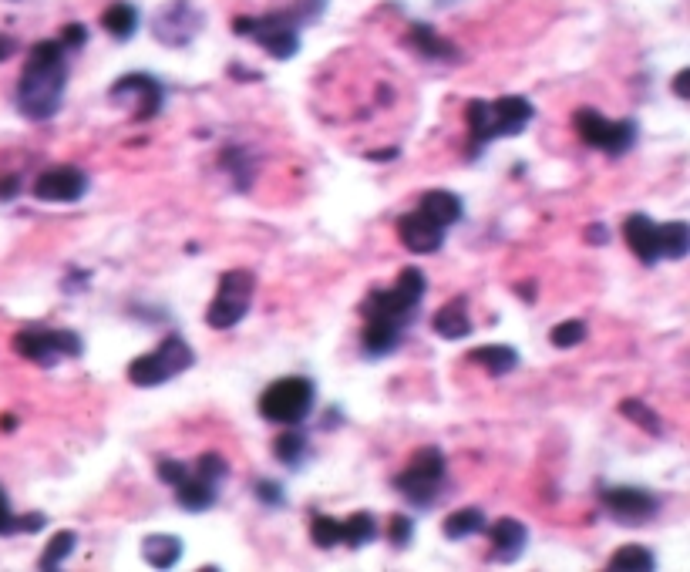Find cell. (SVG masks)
I'll use <instances>...</instances> for the list:
<instances>
[{"instance_id":"obj_29","label":"cell","mask_w":690,"mask_h":572,"mask_svg":"<svg viewBox=\"0 0 690 572\" xmlns=\"http://www.w3.org/2000/svg\"><path fill=\"white\" fill-rule=\"evenodd\" d=\"M75 549H78V532H71V529L54 532V535H51V542H48V546H44V552H41L38 569H44V572L61 569L64 562L71 559V552H75Z\"/></svg>"},{"instance_id":"obj_6","label":"cell","mask_w":690,"mask_h":572,"mask_svg":"<svg viewBox=\"0 0 690 572\" xmlns=\"http://www.w3.org/2000/svg\"><path fill=\"white\" fill-rule=\"evenodd\" d=\"M314 404H317V384L310 381V377H303V374L280 377V381H273L260 394L263 421L283 424V428L307 421L310 414H314Z\"/></svg>"},{"instance_id":"obj_37","label":"cell","mask_w":690,"mask_h":572,"mask_svg":"<svg viewBox=\"0 0 690 572\" xmlns=\"http://www.w3.org/2000/svg\"><path fill=\"white\" fill-rule=\"evenodd\" d=\"M388 539H391L394 549H408L411 546V539H414V519H411V515H391Z\"/></svg>"},{"instance_id":"obj_35","label":"cell","mask_w":690,"mask_h":572,"mask_svg":"<svg viewBox=\"0 0 690 572\" xmlns=\"http://www.w3.org/2000/svg\"><path fill=\"white\" fill-rule=\"evenodd\" d=\"M253 495L256 502H263L266 509H287V488L280 482H273V478H260V482H253Z\"/></svg>"},{"instance_id":"obj_43","label":"cell","mask_w":690,"mask_h":572,"mask_svg":"<svg viewBox=\"0 0 690 572\" xmlns=\"http://www.w3.org/2000/svg\"><path fill=\"white\" fill-rule=\"evenodd\" d=\"M17 196H21V179H17V175H4V179H0V199L11 202Z\"/></svg>"},{"instance_id":"obj_31","label":"cell","mask_w":690,"mask_h":572,"mask_svg":"<svg viewBox=\"0 0 690 572\" xmlns=\"http://www.w3.org/2000/svg\"><path fill=\"white\" fill-rule=\"evenodd\" d=\"M620 414H623V418H630L633 424H637V428H643L653 438H664L667 435V428H664V421H660V414L650 411L647 404L637 401V398L620 401Z\"/></svg>"},{"instance_id":"obj_45","label":"cell","mask_w":690,"mask_h":572,"mask_svg":"<svg viewBox=\"0 0 690 572\" xmlns=\"http://www.w3.org/2000/svg\"><path fill=\"white\" fill-rule=\"evenodd\" d=\"M687 81H690V71L684 68V71H680V75L674 78V95H677L680 101H687Z\"/></svg>"},{"instance_id":"obj_40","label":"cell","mask_w":690,"mask_h":572,"mask_svg":"<svg viewBox=\"0 0 690 572\" xmlns=\"http://www.w3.org/2000/svg\"><path fill=\"white\" fill-rule=\"evenodd\" d=\"M17 532V515L11 509V498H7L4 485H0V535H14Z\"/></svg>"},{"instance_id":"obj_22","label":"cell","mask_w":690,"mask_h":572,"mask_svg":"<svg viewBox=\"0 0 690 572\" xmlns=\"http://www.w3.org/2000/svg\"><path fill=\"white\" fill-rule=\"evenodd\" d=\"M138 24H142V14H138V7L128 4V0H115V4H108L105 14H101V27H105L108 38L118 44L132 41L138 34Z\"/></svg>"},{"instance_id":"obj_23","label":"cell","mask_w":690,"mask_h":572,"mask_svg":"<svg viewBox=\"0 0 690 572\" xmlns=\"http://www.w3.org/2000/svg\"><path fill=\"white\" fill-rule=\"evenodd\" d=\"M182 552H186V546H182L179 535L155 532V535H145V539H142V559L149 562L152 569H172V566H179Z\"/></svg>"},{"instance_id":"obj_7","label":"cell","mask_w":690,"mask_h":572,"mask_svg":"<svg viewBox=\"0 0 690 572\" xmlns=\"http://www.w3.org/2000/svg\"><path fill=\"white\" fill-rule=\"evenodd\" d=\"M192 364H196V350L189 347V340L182 334H169L155 350L128 364V381L135 387H162L172 377L186 374Z\"/></svg>"},{"instance_id":"obj_32","label":"cell","mask_w":690,"mask_h":572,"mask_svg":"<svg viewBox=\"0 0 690 572\" xmlns=\"http://www.w3.org/2000/svg\"><path fill=\"white\" fill-rule=\"evenodd\" d=\"M310 539H314L317 549H337L344 542V522L334 519V515L317 512L310 519Z\"/></svg>"},{"instance_id":"obj_19","label":"cell","mask_w":690,"mask_h":572,"mask_svg":"<svg viewBox=\"0 0 690 572\" xmlns=\"http://www.w3.org/2000/svg\"><path fill=\"white\" fill-rule=\"evenodd\" d=\"M408 44L421 54V58H428V61H438V64H458V61H462V54H458L455 44L441 38V34L431 24H411Z\"/></svg>"},{"instance_id":"obj_13","label":"cell","mask_w":690,"mask_h":572,"mask_svg":"<svg viewBox=\"0 0 690 572\" xmlns=\"http://www.w3.org/2000/svg\"><path fill=\"white\" fill-rule=\"evenodd\" d=\"M115 101H135V112L132 118L135 122H152L155 115L162 112L165 105V85L155 75H149V71H132V75H122L112 85V91H108Z\"/></svg>"},{"instance_id":"obj_8","label":"cell","mask_w":690,"mask_h":572,"mask_svg":"<svg viewBox=\"0 0 690 572\" xmlns=\"http://www.w3.org/2000/svg\"><path fill=\"white\" fill-rule=\"evenodd\" d=\"M256 297V276L250 270H226L219 276L216 297L206 310V324L213 330H233L243 324Z\"/></svg>"},{"instance_id":"obj_20","label":"cell","mask_w":690,"mask_h":572,"mask_svg":"<svg viewBox=\"0 0 690 572\" xmlns=\"http://www.w3.org/2000/svg\"><path fill=\"white\" fill-rule=\"evenodd\" d=\"M176 502H179V509H186V512H192V515L209 512V509H213V505L219 502V485L209 482V478L196 475V472H189V475L176 485Z\"/></svg>"},{"instance_id":"obj_38","label":"cell","mask_w":690,"mask_h":572,"mask_svg":"<svg viewBox=\"0 0 690 572\" xmlns=\"http://www.w3.org/2000/svg\"><path fill=\"white\" fill-rule=\"evenodd\" d=\"M186 475H189V465H186V461H176V458H159V478H162L165 485L176 488Z\"/></svg>"},{"instance_id":"obj_4","label":"cell","mask_w":690,"mask_h":572,"mask_svg":"<svg viewBox=\"0 0 690 572\" xmlns=\"http://www.w3.org/2000/svg\"><path fill=\"white\" fill-rule=\"evenodd\" d=\"M536 118L529 98L522 95H505L499 101H468L465 108V122H468V159H482L485 149L495 138H515L529 128V122Z\"/></svg>"},{"instance_id":"obj_3","label":"cell","mask_w":690,"mask_h":572,"mask_svg":"<svg viewBox=\"0 0 690 572\" xmlns=\"http://www.w3.org/2000/svg\"><path fill=\"white\" fill-rule=\"evenodd\" d=\"M327 11V0H297L290 11H273L266 17H236L233 31L253 38L273 61H290L300 51V27L317 24Z\"/></svg>"},{"instance_id":"obj_47","label":"cell","mask_w":690,"mask_h":572,"mask_svg":"<svg viewBox=\"0 0 690 572\" xmlns=\"http://www.w3.org/2000/svg\"><path fill=\"white\" fill-rule=\"evenodd\" d=\"M340 421H344V418H340ZM340 421H337V408H330V411H327V418H324V424H320V428H327V431H330V428H337Z\"/></svg>"},{"instance_id":"obj_10","label":"cell","mask_w":690,"mask_h":572,"mask_svg":"<svg viewBox=\"0 0 690 572\" xmlns=\"http://www.w3.org/2000/svg\"><path fill=\"white\" fill-rule=\"evenodd\" d=\"M14 350L24 361L38 367H58L61 357H81L85 354V340L75 330H51V327H31L14 334Z\"/></svg>"},{"instance_id":"obj_11","label":"cell","mask_w":690,"mask_h":572,"mask_svg":"<svg viewBox=\"0 0 690 572\" xmlns=\"http://www.w3.org/2000/svg\"><path fill=\"white\" fill-rule=\"evenodd\" d=\"M206 27V14L192 0H169L152 17V34L165 48H189Z\"/></svg>"},{"instance_id":"obj_48","label":"cell","mask_w":690,"mask_h":572,"mask_svg":"<svg viewBox=\"0 0 690 572\" xmlns=\"http://www.w3.org/2000/svg\"><path fill=\"white\" fill-rule=\"evenodd\" d=\"M536 283H519V297H526V300H536V290H532Z\"/></svg>"},{"instance_id":"obj_41","label":"cell","mask_w":690,"mask_h":572,"mask_svg":"<svg viewBox=\"0 0 690 572\" xmlns=\"http://www.w3.org/2000/svg\"><path fill=\"white\" fill-rule=\"evenodd\" d=\"M44 525H48V515H44V512H27V515H17V532L34 535V532H41Z\"/></svg>"},{"instance_id":"obj_21","label":"cell","mask_w":690,"mask_h":572,"mask_svg":"<svg viewBox=\"0 0 690 572\" xmlns=\"http://www.w3.org/2000/svg\"><path fill=\"white\" fill-rule=\"evenodd\" d=\"M431 330L441 337V340H465V337H472V317H468V300L465 297H455L452 303H445L438 313H435V320H431Z\"/></svg>"},{"instance_id":"obj_49","label":"cell","mask_w":690,"mask_h":572,"mask_svg":"<svg viewBox=\"0 0 690 572\" xmlns=\"http://www.w3.org/2000/svg\"><path fill=\"white\" fill-rule=\"evenodd\" d=\"M14 418H11V414H7V418H0V428H4V431H14Z\"/></svg>"},{"instance_id":"obj_27","label":"cell","mask_w":690,"mask_h":572,"mask_svg":"<svg viewBox=\"0 0 690 572\" xmlns=\"http://www.w3.org/2000/svg\"><path fill=\"white\" fill-rule=\"evenodd\" d=\"M657 236H660V260L677 263L690 253V226L684 223V219L657 226Z\"/></svg>"},{"instance_id":"obj_17","label":"cell","mask_w":690,"mask_h":572,"mask_svg":"<svg viewBox=\"0 0 690 572\" xmlns=\"http://www.w3.org/2000/svg\"><path fill=\"white\" fill-rule=\"evenodd\" d=\"M623 236H627L630 249L637 253V260L643 266H657L660 263V236H657V223L647 216V212H633L623 223Z\"/></svg>"},{"instance_id":"obj_9","label":"cell","mask_w":690,"mask_h":572,"mask_svg":"<svg viewBox=\"0 0 690 572\" xmlns=\"http://www.w3.org/2000/svg\"><path fill=\"white\" fill-rule=\"evenodd\" d=\"M573 125H576V132H579V138H583L586 145H593V149L613 155V159L627 155L633 145H637V138H640V128H637L633 118L610 122V118H603L596 108H579V112L573 115Z\"/></svg>"},{"instance_id":"obj_34","label":"cell","mask_w":690,"mask_h":572,"mask_svg":"<svg viewBox=\"0 0 690 572\" xmlns=\"http://www.w3.org/2000/svg\"><path fill=\"white\" fill-rule=\"evenodd\" d=\"M586 334H590V330H586L583 320H566V324H556L549 330V344L559 350H569V347L583 344Z\"/></svg>"},{"instance_id":"obj_44","label":"cell","mask_w":690,"mask_h":572,"mask_svg":"<svg viewBox=\"0 0 690 572\" xmlns=\"http://www.w3.org/2000/svg\"><path fill=\"white\" fill-rule=\"evenodd\" d=\"M14 54H17V41L11 38V34L0 31V64H4L7 58H14Z\"/></svg>"},{"instance_id":"obj_28","label":"cell","mask_w":690,"mask_h":572,"mask_svg":"<svg viewBox=\"0 0 690 572\" xmlns=\"http://www.w3.org/2000/svg\"><path fill=\"white\" fill-rule=\"evenodd\" d=\"M606 569L613 572H653L657 569V556H653V549L647 546H620L610 556V562H606Z\"/></svg>"},{"instance_id":"obj_24","label":"cell","mask_w":690,"mask_h":572,"mask_svg":"<svg viewBox=\"0 0 690 572\" xmlns=\"http://www.w3.org/2000/svg\"><path fill=\"white\" fill-rule=\"evenodd\" d=\"M310 438L303 435L300 431V424H290V431L287 435H280L273 441V455H276V461H280V465H287L290 472H300L303 465H307L310 461Z\"/></svg>"},{"instance_id":"obj_16","label":"cell","mask_w":690,"mask_h":572,"mask_svg":"<svg viewBox=\"0 0 690 572\" xmlns=\"http://www.w3.org/2000/svg\"><path fill=\"white\" fill-rule=\"evenodd\" d=\"M485 532H489V539H492V562H502V566L515 562L529 546V529L519 519H509V515L485 525Z\"/></svg>"},{"instance_id":"obj_12","label":"cell","mask_w":690,"mask_h":572,"mask_svg":"<svg viewBox=\"0 0 690 572\" xmlns=\"http://www.w3.org/2000/svg\"><path fill=\"white\" fill-rule=\"evenodd\" d=\"M600 505H603V512L620 525H643V522L657 519V512H660V498L637 485H603Z\"/></svg>"},{"instance_id":"obj_15","label":"cell","mask_w":690,"mask_h":572,"mask_svg":"<svg viewBox=\"0 0 690 572\" xmlns=\"http://www.w3.org/2000/svg\"><path fill=\"white\" fill-rule=\"evenodd\" d=\"M398 239L404 243V249H411L414 256H428V253H438L441 246H445V229L438 223H431L425 212H404L398 219Z\"/></svg>"},{"instance_id":"obj_30","label":"cell","mask_w":690,"mask_h":572,"mask_svg":"<svg viewBox=\"0 0 690 572\" xmlns=\"http://www.w3.org/2000/svg\"><path fill=\"white\" fill-rule=\"evenodd\" d=\"M377 539V519L371 512H354L351 519H344V546L347 549H364Z\"/></svg>"},{"instance_id":"obj_39","label":"cell","mask_w":690,"mask_h":572,"mask_svg":"<svg viewBox=\"0 0 690 572\" xmlns=\"http://www.w3.org/2000/svg\"><path fill=\"white\" fill-rule=\"evenodd\" d=\"M61 44L68 51H81L88 44V27L85 24H64V31H61Z\"/></svg>"},{"instance_id":"obj_42","label":"cell","mask_w":690,"mask_h":572,"mask_svg":"<svg viewBox=\"0 0 690 572\" xmlns=\"http://www.w3.org/2000/svg\"><path fill=\"white\" fill-rule=\"evenodd\" d=\"M583 239H586V243H593V246H606V243H610V226H603V223L586 226Z\"/></svg>"},{"instance_id":"obj_18","label":"cell","mask_w":690,"mask_h":572,"mask_svg":"<svg viewBox=\"0 0 690 572\" xmlns=\"http://www.w3.org/2000/svg\"><path fill=\"white\" fill-rule=\"evenodd\" d=\"M418 212H425L431 223H438L441 229H452L465 219V199L452 189H428L418 202Z\"/></svg>"},{"instance_id":"obj_33","label":"cell","mask_w":690,"mask_h":572,"mask_svg":"<svg viewBox=\"0 0 690 572\" xmlns=\"http://www.w3.org/2000/svg\"><path fill=\"white\" fill-rule=\"evenodd\" d=\"M223 169L236 179V189H250L253 179V155L243 149H223Z\"/></svg>"},{"instance_id":"obj_26","label":"cell","mask_w":690,"mask_h":572,"mask_svg":"<svg viewBox=\"0 0 690 572\" xmlns=\"http://www.w3.org/2000/svg\"><path fill=\"white\" fill-rule=\"evenodd\" d=\"M485 512L482 509H475V505H468V509H458L452 512L445 519V525H441V532H445V539L448 542H465V539H472V535L478 532H485Z\"/></svg>"},{"instance_id":"obj_5","label":"cell","mask_w":690,"mask_h":572,"mask_svg":"<svg viewBox=\"0 0 690 572\" xmlns=\"http://www.w3.org/2000/svg\"><path fill=\"white\" fill-rule=\"evenodd\" d=\"M445 485H448V458L435 445L418 448L411 465L401 475H394V488L408 498L411 509H421V512L435 509V502L445 495Z\"/></svg>"},{"instance_id":"obj_25","label":"cell","mask_w":690,"mask_h":572,"mask_svg":"<svg viewBox=\"0 0 690 572\" xmlns=\"http://www.w3.org/2000/svg\"><path fill=\"white\" fill-rule=\"evenodd\" d=\"M468 364H478L492 377H502V374H512L515 367H519V350L509 347V344H485V347H475L472 354H468Z\"/></svg>"},{"instance_id":"obj_46","label":"cell","mask_w":690,"mask_h":572,"mask_svg":"<svg viewBox=\"0 0 690 572\" xmlns=\"http://www.w3.org/2000/svg\"><path fill=\"white\" fill-rule=\"evenodd\" d=\"M367 159H371V162H391V159H398V149H381V152H367Z\"/></svg>"},{"instance_id":"obj_2","label":"cell","mask_w":690,"mask_h":572,"mask_svg":"<svg viewBox=\"0 0 690 572\" xmlns=\"http://www.w3.org/2000/svg\"><path fill=\"white\" fill-rule=\"evenodd\" d=\"M68 48L61 41H38L24 61L14 105L27 122H51L68 91Z\"/></svg>"},{"instance_id":"obj_14","label":"cell","mask_w":690,"mask_h":572,"mask_svg":"<svg viewBox=\"0 0 690 572\" xmlns=\"http://www.w3.org/2000/svg\"><path fill=\"white\" fill-rule=\"evenodd\" d=\"M91 189L88 172L75 169V165H54L44 169L34 182V199L41 202H78L85 199Z\"/></svg>"},{"instance_id":"obj_1","label":"cell","mask_w":690,"mask_h":572,"mask_svg":"<svg viewBox=\"0 0 690 572\" xmlns=\"http://www.w3.org/2000/svg\"><path fill=\"white\" fill-rule=\"evenodd\" d=\"M428 293V276L418 266H404L398 283L391 290H371L364 300V334H361V354L367 361H381L391 357L404 344V330L418 320V310Z\"/></svg>"},{"instance_id":"obj_36","label":"cell","mask_w":690,"mask_h":572,"mask_svg":"<svg viewBox=\"0 0 690 572\" xmlns=\"http://www.w3.org/2000/svg\"><path fill=\"white\" fill-rule=\"evenodd\" d=\"M196 475L209 478V482H216V485H223L229 478V461L223 455H216V451H206V455H199V461H196Z\"/></svg>"}]
</instances>
